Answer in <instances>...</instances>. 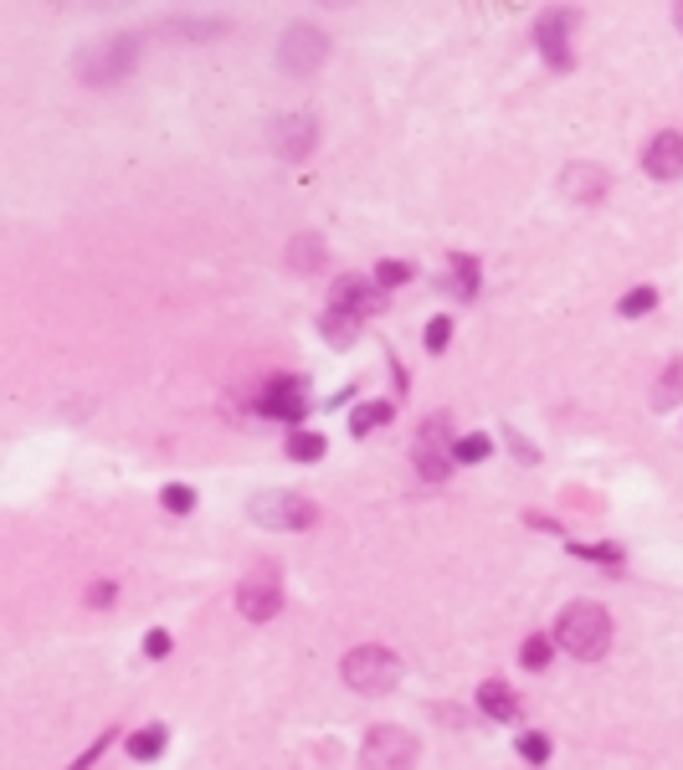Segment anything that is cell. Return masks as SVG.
<instances>
[{
  "mask_svg": "<svg viewBox=\"0 0 683 770\" xmlns=\"http://www.w3.org/2000/svg\"><path fill=\"white\" fill-rule=\"evenodd\" d=\"M329 57V37H324L319 27H308V21H298V27L283 31L278 41V62L283 72H314V67Z\"/></svg>",
  "mask_w": 683,
  "mask_h": 770,
  "instance_id": "7",
  "label": "cell"
},
{
  "mask_svg": "<svg viewBox=\"0 0 683 770\" xmlns=\"http://www.w3.org/2000/svg\"><path fill=\"white\" fill-rule=\"evenodd\" d=\"M314 139H319V129H314L308 113H288V119L273 124V149L288 155V160H304L308 149H314Z\"/></svg>",
  "mask_w": 683,
  "mask_h": 770,
  "instance_id": "11",
  "label": "cell"
},
{
  "mask_svg": "<svg viewBox=\"0 0 683 770\" xmlns=\"http://www.w3.org/2000/svg\"><path fill=\"white\" fill-rule=\"evenodd\" d=\"M160 504L170 509V514H190V509H196V493H190L186 483H170V488L160 493Z\"/></svg>",
  "mask_w": 683,
  "mask_h": 770,
  "instance_id": "27",
  "label": "cell"
},
{
  "mask_svg": "<svg viewBox=\"0 0 683 770\" xmlns=\"http://www.w3.org/2000/svg\"><path fill=\"white\" fill-rule=\"evenodd\" d=\"M488 452H494V442H488V437H457L453 457H457V463H483Z\"/></svg>",
  "mask_w": 683,
  "mask_h": 770,
  "instance_id": "25",
  "label": "cell"
},
{
  "mask_svg": "<svg viewBox=\"0 0 683 770\" xmlns=\"http://www.w3.org/2000/svg\"><path fill=\"white\" fill-rule=\"evenodd\" d=\"M555 642H561L571 658H581V663H596V658H606V648H612V616H606L596 601H576V606L561 611Z\"/></svg>",
  "mask_w": 683,
  "mask_h": 770,
  "instance_id": "1",
  "label": "cell"
},
{
  "mask_svg": "<svg viewBox=\"0 0 683 770\" xmlns=\"http://www.w3.org/2000/svg\"><path fill=\"white\" fill-rule=\"evenodd\" d=\"M288 457H294V463H319L324 437L319 432H288Z\"/></svg>",
  "mask_w": 683,
  "mask_h": 770,
  "instance_id": "21",
  "label": "cell"
},
{
  "mask_svg": "<svg viewBox=\"0 0 683 770\" xmlns=\"http://www.w3.org/2000/svg\"><path fill=\"white\" fill-rule=\"evenodd\" d=\"M550 652H555V642H550V638H540V632H535V638L524 642L519 663H524V668H545V663H550Z\"/></svg>",
  "mask_w": 683,
  "mask_h": 770,
  "instance_id": "26",
  "label": "cell"
},
{
  "mask_svg": "<svg viewBox=\"0 0 683 770\" xmlns=\"http://www.w3.org/2000/svg\"><path fill=\"white\" fill-rule=\"evenodd\" d=\"M643 170L653 180H683V134H657L643 155Z\"/></svg>",
  "mask_w": 683,
  "mask_h": 770,
  "instance_id": "12",
  "label": "cell"
},
{
  "mask_svg": "<svg viewBox=\"0 0 683 770\" xmlns=\"http://www.w3.org/2000/svg\"><path fill=\"white\" fill-rule=\"evenodd\" d=\"M453 432H447V416L437 412V416H427L422 422V432H416V467H422V478H432V483H443L447 473H453Z\"/></svg>",
  "mask_w": 683,
  "mask_h": 770,
  "instance_id": "4",
  "label": "cell"
},
{
  "mask_svg": "<svg viewBox=\"0 0 683 770\" xmlns=\"http://www.w3.org/2000/svg\"><path fill=\"white\" fill-rule=\"evenodd\" d=\"M416 760V740L406 730H396V724H380V730L365 734L360 744V766L365 770H412Z\"/></svg>",
  "mask_w": 683,
  "mask_h": 770,
  "instance_id": "5",
  "label": "cell"
},
{
  "mask_svg": "<svg viewBox=\"0 0 683 770\" xmlns=\"http://www.w3.org/2000/svg\"><path fill=\"white\" fill-rule=\"evenodd\" d=\"M319 329H324V339H329V345H355V334H360V319H355V314H345V308H329Z\"/></svg>",
  "mask_w": 683,
  "mask_h": 770,
  "instance_id": "17",
  "label": "cell"
},
{
  "mask_svg": "<svg viewBox=\"0 0 683 770\" xmlns=\"http://www.w3.org/2000/svg\"><path fill=\"white\" fill-rule=\"evenodd\" d=\"M679 385H683V359H673L653 391V406H673V401H679Z\"/></svg>",
  "mask_w": 683,
  "mask_h": 770,
  "instance_id": "23",
  "label": "cell"
},
{
  "mask_svg": "<svg viewBox=\"0 0 683 770\" xmlns=\"http://www.w3.org/2000/svg\"><path fill=\"white\" fill-rule=\"evenodd\" d=\"M519 756L529 760V766H545V760H550V740H545V734H519Z\"/></svg>",
  "mask_w": 683,
  "mask_h": 770,
  "instance_id": "29",
  "label": "cell"
},
{
  "mask_svg": "<svg viewBox=\"0 0 683 770\" xmlns=\"http://www.w3.org/2000/svg\"><path fill=\"white\" fill-rule=\"evenodd\" d=\"M329 308H345V314H355V319H365V314H380L386 308V293H380V283L370 278H335V288H329Z\"/></svg>",
  "mask_w": 683,
  "mask_h": 770,
  "instance_id": "10",
  "label": "cell"
},
{
  "mask_svg": "<svg viewBox=\"0 0 683 770\" xmlns=\"http://www.w3.org/2000/svg\"><path fill=\"white\" fill-rule=\"evenodd\" d=\"M447 267H453V273H447V288H453V298H463V304H468V298H478V263L457 253Z\"/></svg>",
  "mask_w": 683,
  "mask_h": 770,
  "instance_id": "16",
  "label": "cell"
},
{
  "mask_svg": "<svg viewBox=\"0 0 683 770\" xmlns=\"http://www.w3.org/2000/svg\"><path fill=\"white\" fill-rule=\"evenodd\" d=\"M402 678V663L386 648H355L345 658V683L355 693H390Z\"/></svg>",
  "mask_w": 683,
  "mask_h": 770,
  "instance_id": "3",
  "label": "cell"
},
{
  "mask_svg": "<svg viewBox=\"0 0 683 770\" xmlns=\"http://www.w3.org/2000/svg\"><path fill=\"white\" fill-rule=\"evenodd\" d=\"M237 611L247 616V622H268V616H278V611H283V591L273 585V575L241 585V591H237Z\"/></svg>",
  "mask_w": 683,
  "mask_h": 770,
  "instance_id": "13",
  "label": "cell"
},
{
  "mask_svg": "<svg viewBox=\"0 0 683 770\" xmlns=\"http://www.w3.org/2000/svg\"><path fill=\"white\" fill-rule=\"evenodd\" d=\"M135 52H139V37H103L93 41L88 52H78V78L103 88V82H119L129 67H135Z\"/></svg>",
  "mask_w": 683,
  "mask_h": 770,
  "instance_id": "2",
  "label": "cell"
},
{
  "mask_svg": "<svg viewBox=\"0 0 683 770\" xmlns=\"http://www.w3.org/2000/svg\"><path fill=\"white\" fill-rule=\"evenodd\" d=\"M247 514L257 524H268V530H308L319 509L308 504L304 493H257L253 504H247Z\"/></svg>",
  "mask_w": 683,
  "mask_h": 770,
  "instance_id": "6",
  "label": "cell"
},
{
  "mask_svg": "<svg viewBox=\"0 0 683 770\" xmlns=\"http://www.w3.org/2000/svg\"><path fill=\"white\" fill-rule=\"evenodd\" d=\"M478 709L488 719H519V699H514V689L509 683H498V678L478 689Z\"/></svg>",
  "mask_w": 683,
  "mask_h": 770,
  "instance_id": "15",
  "label": "cell"
},
{
  "mask_svg": "<svg viewBox=\"0 0 683 770\" xmlns=\"http://www.w3.org/2000/svg\"><path fill=\"white\" fill-rule=\"evenodd\" d=\"M447 339H453V319L437 314V319L427 324V349H447Z\"/></svg>",
  "mask_w": 683,
  "mask_h": 770,
  "instance_id": "30",
  "label": "cell"
},
{
  "mask_svg": "<svg viewBox=\"0 0 683 770\" xmlns=\"http://www.w3.org/2000/svg\"><path fill=\"white\" fill-rule=\"evenodd\" d=\"M647 308H657V288H632L627 298L616 304V314H622V319H643Z\"/></svg>",
  "mask_w": 683,
  "mask_h": 770,
  "instance_id": "22",
  "label": "cell"
},
{
  "mask_svg": "<svg viewBox=\"0 0 683 770\" xmlns=\"http://www.w3.org/2000/svg\"><path fill=\"white\" fill-rule=\"evenodd\" d=\"M565 196H581V200H602L606 196V170H596V165H571V170L561 175Z\"/></svg>",
  "mask_w": 683,
  "mask_h": 770,
  "instance_id": "14",
  "label": "cell"
},
{
  "mask_svg": "<svg viewBox=\"0 0 683 770\" xmlns=\"http://www.w3.org/2000/svg\"><path fill=\"white\" fill-rule=\"evenodd\" d=\"M571 27H576V16L571 11H545L535 21V47L545 52V62L555 67V72L571 67Z\"/></svg>",
  "mask_w": 683,
  "mask_h": 770,
  "instance_id": "9",
  "label": "cell"
},
{
  "mask_svg": "<svg viewBox=\"0 0 683 770\" xmlns=\"http://www.w3.org/2000/svg\"><path fill=\"white\" fill-rule=\"evenodd\" d=\"M108 601H113V585H108V581H98L93 591H88V606H108Z\"/></svg>",
  "mask_w": 683,
  "mask_h": 770,
  "instance_id": "33",
  "label": "cell"
},
{
  "mask_svg": "<svg viewBox=\"0 0 683 770\" xmlns=\"http://www.w3.org/2000/svg\"><path fill=\"white\" fill-rule=\"evenodd\" d=\"M571 555L596 560V565H622V550L616 545H571Z\"/></svg>",
  "mask_w": 683,
  "mask_h": 770,
  "instance_id": "28",
  "label": "cell"
},
{
  "mask_svg": "<svg viewBox=\"0 0 683 770\" xmlns=\"http://www.w3.org/2000/svg\"><path fill=\"white\" fill-rule=\"evenodd\" d=\"M253 412L278 416V422H304V412H308V381H304V375H294V381H273L268 391L253 401Z\"/></svg>",
  "mask_w": 683,
  "mask_h": 770,
  "instance_id": "8",
  "label": "cell"
},
{
  "mask_svg": "<svg viewBox=\"0 0 683 770\" xmlns=\"http://www.w3.org/2000/svg\"><path fill=\"white\" fill-rule=\"evenodd\" d=\"M412 273H416L412 263H402V257H386V263L376 267V283H380V288H396V283H412Z\"/></svg>",
  "mask_w": 683,
  "mask_h": 770,
  "instance_id": "24",
  "label": "cell"
},
{
  "mask_svg": "<svg viewBox=\"0 0 683 770\" xmlns=\"http://www.w3.org/2000/svg\"><path fill=\"white\" fill-rule=\"evenodd\" d=\"M673 16H679V31H683V6H679V11H673Z\"/></svg>",
  "mask_w": 683,
  "mask_h": 770,
  "instance_id": "34",
  "label": "cell"
},
{
  "mask_svg": "<svg viewBox=\"0 0 683 770\" xmlns=\"http://www.w3.org/2000/svg\"><path fill=\"white\" fill-rule=\"evenodd\" d=\"M170 744V734H165V724H145V730H135L129 734V756L135 760H155Z\"/></svg>",
  "mask_w": 683,
  "mask_h": 770,
  "instance_id": "18",
  "label": "cell"
},
{
  "mask_svg": "<svg viewBox=\"0 0 683 770\" xmlns=\"http://www.w3.org/2000/svg\"><path fill=\"white\" fill-rule=\"evenodd\" d=\"M108 740H113V730H103V734H98V740H93V744H88V750H82V756H78V760H72V766H68V770H93V760H98V756H103V744H108Z\"/></svg>",
  "mask_w": 683,
  "mask_h": 770,
  "instance_id": "31",
  "label": "cell"
},
{
  "mask_svg": "<svg viewBox=\"0 0 683 770\" xmlns=\"http://www.w3.org/2000/svg\"><path fill=\"white\" fill-rule=\"evenodd\" d=\"M390 422V401H370V406H355V416H349V432L355 437H365V432H376V426Z\"/></svg>",
  "mask_w": 683,
  "mask_h": 770,
  "instance_id": "20",
  "label": "cell"
},
{
  "mask_svg": "<svg viewBox=\"0 0 683 770\" xmlns=\"http://www.w3.org/2000/svg\"><path fill=\"white\" fill-rule=\"evenodd\" d=\"M288 267H298V273H314V267H324V241L319 237L288 241Z\"/></svg>",
  "mask_w": 683,
  "mask_h": 770,
  "instance_id": "19",
  "label": "cell"
},
{
  "mask_svg": "<svg viewBox=\"0 0 683 770\" xmlns=\"http://www.w3.org/2000/svg\"><path fill=\"white\" fill-rule=\"evenodd\" d=\"M145 652H149V658H165V652H170V632H165V626L145 632Z\"/></svg>",
  "mask_w": 683,
  "mask_h": 770,
  "instance_id": "32",
  "label": "cell"
}]
</instances>
